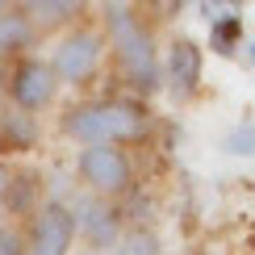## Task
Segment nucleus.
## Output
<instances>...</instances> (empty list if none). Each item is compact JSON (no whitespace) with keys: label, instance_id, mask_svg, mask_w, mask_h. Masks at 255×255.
Masks as SVG:
<instances>
[{"label":"nucleus","instance_id":"nucleus-12","mask_svg":"<svg viewBox=\"0 0 255 255\" xmlns=\"http://www.w3.org/2000/svg\"><path fill=\"white\" fill-rule=\"evenodd\" d=\"M235 38H239V17H226V21H218V25H214V42H218L222 55L230 50V42H235Z\"/></svg>","mask_w":255,"mask_h":255},{"label":"nucleus","instance_id":"nucleus-9","mask_svg":"<svg viewBox=\"0 0 255 255\" xmlns=\"http://www.w3.org/2000/svg\"><path fill=\"white\" fill-rule=\"evenodd\" d=\"M21 13H25L29 25H59V21H71L80 13V4H71V0H63V4H55V0H34Z\"/></svg>","mask_w":255,"mask_h":255},{"label":"nucleus","instance_id":"nucleus-6","mask_svg":"<svg viewBox=\"0 0 255 255\" xmlns=\"http://www.w3.org/2000/svg\"><path fill=\"white\" fill-rule=\"evenodd\" d=\"M59 92V80L55 71L46 67L42 59H21L13 67V80H8V97H13V109L17 113H42Z\"/></svg>","mask_w":255,"mask_h":255},{"label":"nucleus","instance_id":"nucleus-1","mask_svg":"<svg viewBox=\"0 0 255 255\" xmlns=\"http://www.w3.org/2000/svg\"><path fill=\"white\" fill-rule=\"evenodd\" d=\"M105 50H113V59H118L126 84H130L134 92H155L159 80H163V71H159V46L151 38V29L142 25V17H138V8L130 4H105Z\"/></svg>","mask_w":255,"mask_h":255},{"label":"nucleus","instance_id":"nucleus-7","mask_svg":"<svg viewBox=\"0 0 255 255\" xmlns=\"http://www.w3.org/2000/svg\"><path fill=\"white\" fill-rule=\"evenodd\" d=\"M163 80L172 84V92L180 101H188L197 92V84H201V46L193 38H176L172 46H167V55H163Z\"/></svg>","mask_w":255,"mask_h":255},{"label":"nucleus","instance_id":"nucleus-3","mask_svg":"<svg viewBox=\"0 0 255 255\" xmlns=\"http://www.w3.org/2000/svg\"><path fill=\"white\" fill-rule=\"evenodd\" d=\"M101 63H105V38H101V29L76 25V29H67V34L50 46L46 67L55 71L59 84H88L101 71Z\"/></svg>","mask_w":255,"mask_h":255},{"label":"nucleus","instance_id":"nucleus-11","mask_svg":"<svg viewBox=\"0 0 255 255\" xmlns=\"http://www.w3.org/2000/svg\"><path fill=\"white\" fill-rule=\"evenodd\" d=\"M222 146H226L230 155H239V159H247V155H251V122L243 118V122L235 126V130L226 134V142H222Z\"/></svg>","mask_w":255,"mask_h":255},{"label":"nucleus","instance_id":"nucleus-13","mask_svg":"<svg viewBox=\"0 0 255 255\" xmlns=\"http://www.w3.org/2000/svg\"><path fill=\"white\" fill-rule=\"evenodd\" d=\"M0 255H21V235L17 230H0Z\"/></svg>","mask_w":255,"mask_h":255},{"label":"nucleus","instance_id":"nucleus-8","mask_svg":"<svg viewBox=\"0 0 255 255\" xmlns=\"http://www.w3.org/2000/svg\"><path fill=\"white\" fill-rule=\"evenodd\" d=\"M29 42H34V25L25 21V13L21 8H4L0 13V59L25 50Z\"/></svg>","mask_w":255,"mask_h":255},{"label":"nucleus","instance_id":"nucleus-4","mask_svg":"<svg viewBox=\"0 0 255 255\" xmlns=\"http://www.w3.org/2000/svg\"><path fill=\"white\" fill-rule=\"evenodd\" d=\"M76 172L97 197H122L134 188V163L122 146H80Z\"/></svg>","mask_w":255,"mask_h":255},{"label":"nucleus","instance_id":"nucleus-2","mask_svg":"<svg viewBox=\"0 0 255 255\" xmlns=\"http://www.w3.org/2000/svg\"><path fill=\"white\" fill-rule=\"evenodd\" d=\"M63 134L80 146H122L146 134V113L134 101H84L67 109Z\"/></svg>","mask_w":255,"mask_h":255},{"label":"nucleus","instance_id":"nucleus-10","mask_svg":"<svg viewBox=\"0 0 255 255\" xmlns=\"http://www.w3.org/2000/svg\"><path fill=\"white\" fill-rule=\"evenodd\" d=\"M113 255H159V239L151 235V230H130V235L118 239Z\"/></svg>","mask_w":255,"mask_h":255},{"label":"nucleus","instance_id":"nucleus-5","mask_svg":"<svg viewBox=\"0 0 255 255\" xmlns=\"http://www.w3.org/2000/svg\"><path fill=\"white\" fill-rule=\"evenodd\" d=\"M71 243H76V209L63 201H46L29 218L21 255H71Z\"/></svg>","mask_w":255,"mask_h":255}]
</instances>
